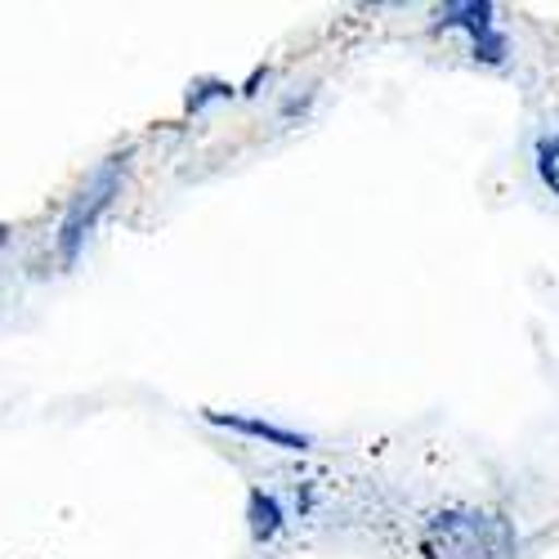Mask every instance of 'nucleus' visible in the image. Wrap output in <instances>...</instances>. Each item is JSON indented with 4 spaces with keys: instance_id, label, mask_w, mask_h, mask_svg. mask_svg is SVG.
Segmentation results:
<instances>
[{
    "instance_id": "1",
    "label": "nucleus",
    "mask_w": 559,
    "mask_h": 559,
    "mask_svg": "<svg viewBox=\"0 0 559 559\" xmlns=\"http://www.w3.org/2000/svg\"><path fill=\"white\" fill-rule=\"evenodd\" d=\"M520 533L497 510L479 506H448L435 510L421 528L426 559H515Z\"/></svg>"
},
{
    "instance_id": "2",
    "label": "nucleus",
    "mask_w": 559,
    "mask_h": 559,
    "mask_svg": "<svg viewBox=\"0 0 559 559\" xmlns=\"http://www.w3.org/2000/svg\"><path fill=\"white\" fill-rule=\"evenodd\" d=\"M126 170H130V148L121 153H108L95 170L85 175V183L68 198L63 206V219H59V233H55V255L63 269H72L90 242V233L99 228V219L112 211V202L121 198V183H126Z\"/></svg>"
},
{
    "instance_id": "3",
    "label": "nucleus",
    "mask_w": 559,
    "mask_h": 559,
    "mask_svg": "<svg viewBox=\"0 0 559 559\" xmlns=\"http://www.w3.org/2000/svg\"><path fill=\"white\" fill-rule=\"evenodd\" d=\"M435 32H461L471 40V59L484 68H501L510 55V40L501 32L492 0H452L435 10Z\"/></svg>"
},
{
    "instance_id": "4",
    "label": "nucleus",
    "mask_w": 559,
    "mask_h": 559,
    "mask_svg": "<svg viewBox=\"0 0 559 559\" xmlns=\"http://www.w3.org/2000/svg\"><path fill=\"white\" fill-rule=\"evenodd\" d=\"M211 426H224L233 435H242V439H255V443H269V448H283V452H309L313 439L300 435V430H287V426H277V421H264V416H247V412H215L206 407L202 412Z\"/></svg>"
},
{
    "instance_id": "5",
    "label": "nucleus",
    "mask_w": 559,
    "mask_h": 559,
    "mask_svg": "<svg viewBox=\"0 0 559 559\" xmlns=\"http://www.w3.org/2000/svg\"><path fill=\"white\" fill-rule=\"evenodd\" d=\"M283 528H287L283 501H277L273 492H264V488H251L247 492V533H251V542L269 546V542H277V533H283Z\"/></svg>"
},
{
    "instance_id": "6",
    "label": "nucleus",
    "mask_w": 559,
    "mask_h": 559,
    "mask_svg": "<svg viewBox=\"0 0 559 559\" xmlns=\"http://www.w3.org/2000/svg\"><path fill=\"white\" fill-rule=\"evenodd\" d=\"M233 95H238V85L233 81H224V76H198L193 85H189V95H183V112H206L211 104H228Z\"/></svg>"
},
{
    "instance_id": "7",
    "label": "nucleus",
    "mask_w": 559,
    "mask_h": 559,
    "mask_svg": "<svg viewBox=\"0 0 559 559\" xmlns=\"http://www.w3.org/2000/svg\"><path fill=\"white\" fill-rule=\"evenodd\" d=\"M533 162H537V179H542L546 189L559 198V130H550V134H542V139H537Z\"/></svg>"
},
{
    "instance_id": "8",
    "label": "nucleus",
    "mask_w": 559,
    "mask_h": 559,
    "mask_svg": "<svg viewBox=\"0 0 559 559\" xmlns=\"http://www.w3.org/2000/svg\"><path fill=\"white\" fill-rule=\"evenodd\" d=\"M269 76H273L269 68H255V72H251V81H247V85H238V90H242V95H260V85H264Z\"/></svg>"
},
{
    "instance_id": "9",
    "label": "nucleus",
    "mask_w": 559,
    "mask_h": 559,
    "mask_svg": "<svg viewBox=\"0 0 559 559\" xmlns=\"http://www.w3.org/2000/svg\"><path fill=\"white\" fill-rule=\"evenodd\" d=\"M10 242V224H0V247H5Z\"/></svg>"
}]
</instances>
